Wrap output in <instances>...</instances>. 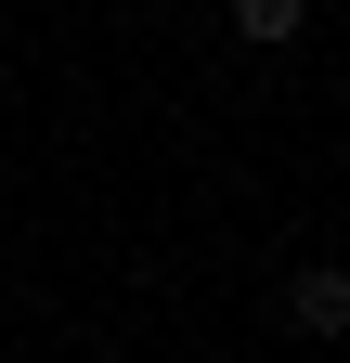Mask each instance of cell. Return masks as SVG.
<instances>
[{
  "label": "cell",
  "instance_id": "obj_1",
  "mask_svg": "<svg viewBox=\"0 0 350 363\" xmlns=\"http://www.w3.org/2000/svg\"><path fill=\"white\" fill-rule=\"evenodd\" d=\"M286 325H298V337H337V325H350V272H324V259H312V272L286 286Z\"/></svg>",
  "mask_w": 350,
  "mask_h": 363
},
{
  "label": "cell",
  "instance_id": "obj_2",
  "mask_svg": "<svg viewBox=\"0 0 350 363\" xmlns=\"http://www.w3.org/2000/svg\"><path fill=\"white\" fill-rule=\"evenodd\" d=\"M312 26V0H234V39H298Z\"/></svg>",
  "mask_w": 350,
  "mask_h": 363
}]
</instances>
